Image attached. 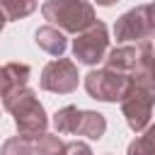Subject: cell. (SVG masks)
<instances>
[{
	"instance_id": "cell-1",
	"label": "cell",
	"mask_w": 155,
	"mask_h": 155,
	"mask_svg": "<svg viewBox=\"0 0 155 155\" xmlns=\"http://www.w3.org/2000/svg\"><path fill=\"white\" fill-rule=\"evenodd\" d=\"M0 102L15 116V126H17V133L22 138L36 140L41 133H46V128H48L46 109H44V104L39 102L36 92L29 85L17 87V90H10Z\"/></svg>"
},
{
	"instance_id": "cell-2",
	"label": "cell",
	"mask_w": 155,
	"mask_h": 155,
	"mask_svg": "<svg viewBox=\"0 0 155 155\" xmlns=\"http://www.w3.org/2000/svg\"><path fill=\"white\" fill-rule=\"evenodd\" d=\"M153 99H155L153 73H133L131 82H128V90L119 99L121 114H124V119H126V124L133 133H140L143 128L150 126Z\"/></svg>"
},
{
	"instance_id": "cell-3",
	"label": "cell",
	"mask_w": 155,
	"mask_h": 155,
	"mask_svg": "<svg viewBox=\"0 0 155 155\" xmlns=\"http://www.w3.org/2000/svg\"><path fill=\"white\" fill-rule=\"evenodd\" d=\"M41 15L51 27L68 34H78L97 19L94 5L87 0H46L41 5Z\"/></svg>"
},
{
	"instance_id": "cell-4",
	"label": "cell",
	"mask_w": 155,
	"mask_h": 155,
	"mask_svg": "<svg viewBox=\"0 0 155 155\" xmlns=\"http://www.w3.org/2000/svg\"><path fill=\"white\" fill-rule=\"evenodd\" d=\"M104 68L133 75V73H153V44L140 41L136 46H116L104 53Z\"/></svg>"
},
{
	"instance_id": "cell-5",
	"label": "cell",
	"mask_w": 155,
	"mask_h": 155,
	"mask_svg": "<svg viewBox=\"0 0 155 155\" xmlns=\"http://www.w3.org/2000/svg\"><path fill=\"white\" fill-rule=\"evenodd\" d=\"M107 51H109V31L107 24L99 19H94L87 29L78 31L73 39V56L78 58V63L97 65L104 61Z\"/></svg>"
},
{
	"instance_id": "cell-6",
	"label": "cell",
	"mask_w": 155,
	"mask_h": 155,
	"mask_svg": "<svg viewBox=\"0 0 155 155\" xmlns=\"http://www.w3.org/2000/svg\"><path fill=\"white\" fill-rule=\"evenodd\" d=\"M155 34V19H153V5H138L128 12H124L114 22V36L116 41H148Z\"/></svg>"
},
{
	"instance_id": "cell-7",
	"label": "cell",
	"mask_w": 155,
	"mask_h": 155,
	"mask_svg": "<svg viewBox=\"0 0 155 155\" xmlns=\"http://www.w3.org/2000/svg\"><path fill=\"white\" fill-rule=\"evenodd\" d=\"M131 75L111 70V68H97L85 75V90L92 99L99 102H119L124 92L128 90Z\"/></svg>"
},
{
	"instance_id": "cell-8",
	"label": "cell",
	"mask_w": 155,
	"mask_h": 155,
	"mask_svg": "<svg viewBox=\"0 0 155 155\" xmlns=\"http://www.w3.org/2000/svg\"><path fill=\"white\" fill-rule=\"evenodd\" d=\"M78 82H80V73H78L75 61L61 58V56L44 65L41 80H39L41 90L53 92V94H70L73 90H78Z\"/></svg>"
},
{
	"instance_id": "cell-9",
	"label": "cell",
	"mask_w": 155,
	"mask_h": 155,
	"mask_svg": "<svg viewBox=\"0 0 155 155\" xmlns=\"http://www.w3.org/2000/svg\"><path fill=\"white\" fill-rule=\"evenodd\" d=\"M29 78H31V68L27 63H5V65H0V99L10 90L29 85Z\"/></svg>"
},
{
	"instance_id": "cell-10",
	"label": "cell",
	"mask_w": 155,
	"mask_h": 155,
	"mask_svg": "<svg viewBox=\"0 0 155 155\" xmlns=\"http://www.w3.org/2000/svg\"><path fill=\"white\" fill-rule=\"evenodd\" d=\"M34 44L46 51L48 56H63V51L68 48V39H65V31L51 27V24H44L34 31Z\"/></svg>"
},
{
	"instance_id": "cell-11",
	"label": "cell",
	"mask_w": 155,
	"mask_h": 155,
	"mask_svg": "<svg viewBox=\"0 0 155 155\" xmlns=\"http://www.w3.org/2000/svg\"><path fill=\"white\" fill-rule=\"evenodd\" d=\"M104 131H107V119H104V114L92 111V109H82L75 133H80V136H85V138H90V140H99V138L104 136Z\"/></svg>"
},
{
	"instance_id": "cell-12",
	"label": "cell",
	"mask_w": 155,
	"mask_h": 155,
	"mask_svg": "<svg viewBox=\"0 0 155 155\" xmlns=\"http://www.w3.org/2000/svg\"><path fill=\"white\" fill-rule=\"evenodd\" d=\"M80 114L82 109L75 107V104H68V107H61L56 114H53V126L58 133L63 136H73L78 131V121H80Z\"/></svg>"
},
{
	"instance_id": "cell-13",
	"label": "cell",
	"mask_w": 155,
	"mask_h": 155,
	"mask_svg": "<svg viewBox=\"0 0 155 155\" xmlns=\"http://www.w3.org/2000/svg\"><path fill=\"white\" fill-rule=\"evenodd\" d=\"M36 5H39L36 0H0V10L7 22H17V19L29 17L36 10Z\"/></svg>"
},
{
	"instance_id": "cell-14",
	"label": "cell",
	"mask_w": 155,
	"mask_h": 155,
	"mask_svg": "<svg viewBox=\"0 0 155 155\" xmlns=\"http://www.w3.org/2000/svg\"><path fill=\"white\" fill-rule=\"evenodd\" d=\"M153 136H155V131H153L150 126H148V128H143V131H140V136H138L136 140H131V143H128L126 155H155Z\"/></svg>"
},
{
	"instance_id": "cell-15",
	"label": "cell",
	"mask_w": 155,
	"mask_h": 155,
	"mask_svg": "<svg viewBox=\"0 0 155 155\" xmlns=\"http://www.w3.org/2000/svg\"><path fill=\"white\" fill-rule=\"evenodd\" d=\"M63 140L53 133H41L34 140V155H61Z\"/></svg>"
},
{
	"instance_id": "cell-16",
	"label": "cell",
	"mask_w": 155,
	"mask_h": 155,
	"mask_svg": "<svg viewBox=\"0 0 155 155\" xmlns=\"http://www.w3.org/2000/svg\"><path fill=\"white\" fill-rule=\"evenodd\" d=\"M0 155H34V140L22 138V136H12L2 143Z\"/></svg>"
},
{
	"instance_id": "cell-17",
	"label": "cell",
	"mask_w": 155,
	"mask_h": 155,
	"mask_svg": "<svg viewBox=\"0 0 155 155\" xmlns=\"http://www.w3.org/2000/svg\"><path fill=\"white\" fill-rule=\"evenodd\" d=\"M61 155H92V148L82 140H70V143H63Z\"/></svg>"
},
{
	"instance_id": "cell-18",
	"label": "cell",
	"mask_w": 155,
	"mask_h": 155,
	"mask_svg": "<svg viewBox=\"0 0 155 155\" xmlns=\"http://www.w3.org/2000/svg\"><path fill=\"white\" fill-rule=\"evenodd\" d=\"M97 5H102V7H111L114 2H119V0H94Z\"/></svg>"
},
{
	"instance_id": "cell-19",
	"label": "cell",
	"mask_w": 155,
	"mask_h": 155,
	"mask_svg": "<svg viewBox=\"0 0 155 155\" xmlns=\"http://www.w3.org/2000/svg\"><path fill=\"white\" fill-rule=\"evenodd\" d=\"M5 22H7V19H5V15H2V10H0V31H2V27H5Z\"/></svg>"
}]
</instances>
